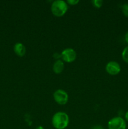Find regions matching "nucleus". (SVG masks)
<instances>
[{"label":"nucleus","mask_w":128,"mask_h":129,"mask_svg":"<svg viewBox=\"0 0 128 129\" xmlns=\"http://www.w3.org/2000/svg\"><path fill=\"white\" fill-rule=\"evenodd\" d=\"M90 129H104L103 127L101 125H96L93 126Z\"/></svg>","instance_id":"nucleus-13"},{"label":"nucleus","mask_w":128,"mask_h":129,"mask_svg":"<svg viewBox=\"0 0 128 129\" xmlns=\"http://www.w3.org/2000/svg\"><path fill=\"white\" fill-rule=\"evenodd\" d=\"M64 69V62L62 60H56L53 66V71L55 74H60Z\"/></svg>","instance_id":"nucleus-8"},{"label":"nucleus","mask_w":128,"mask_h":129,"mask_svg":"<svg viewBox=\"0 0 128 129\" xmlns=\"http://www.w3.org/2000/svg\"><path fill=\"white\" fill-rule=\"evenodd\" d=\"M122 12L125 17L128 18V3H124L122 6Z\"/></svg>","instance_id":"nucleus-11"},{"label":"nucleus","mask_w":128,"mask_h":129,"mask_svg":"<svg viewBox=\"0 0 128 129\" xmlns=\"http://www.w3.org/2000/svg\"><path fill=\"white\" fill-rule=\"evenodd\" d=\"M79 0H68L67 1V3L69 4L70 5H75L77 3H79Z\"/></svg>","instance_id":"nucleus-12"},{"label":"nucleus","mask_w":128,"mask_h":129,"mask_svg":"<svg viewBox=\"0 0 128 129\" xmlns=\"http://www.w3.org/2000/svg\"><path fill=\"white\" fill-rule=\"evenodd\" d=\"M92 3L93 6H95L97 8H99L101 7L103 5V1L102 0H92L91 1Z\"/></svg>","instance_id":"nucleus-10"},{"label":"nucleus","mask_w":128,"mask_h":129,"mask_svg":"<svg viewBox=\"0 0 128 129\" xmlns=\"http://www.w3.org/2000/svg\"><path fill=\"white\" fill-rule=\"evenodd\" d=\"M60 57L63 61L65 62H72L76 59L77 53L74 49L72 48H67L61 52Z\"/></svg>","instance_id":"nucleus-5"},{"label":"nucleus","mask_w":128,"mask_h":129,"mask_svg":"<svg viewBox=\"0 0 128 129\" xmlns=\"http://www.w3.org/2000/svg\"><path fill=\"white\" fill-rule=\"evenodd\" d=\"M127 103H128V100H127Z\"/></svg>","instance_id":"nucleus-17"},{"label":"nucleus","mask_w":128,"mask_h":129,"mask_svg":"<svg viewBox=\"0 0 128 129\" xmlns=\"http://www.w3.org/2000/svg\"><path fill=\"white\" fill-rule=\"evenodd\" d=\"M120 66L115 61H110L105 66V70L110 75L115 76L120 72Z\"/></svg>","instance_id":"nucleus-6"},{"label":"nucleus","mask_w":128,"mask_h":129,"mask_svg":"<svg viewBox=\"0 0 128 129\" xmlns=\"http://www.w3.org/2000/svg\"><path fill=\"white\" fill-rule=\"evenodd\" d=\"M124 117H125V120L127 121L128 122V111H127L125 113V115H124Z\"/></svg>","instance_id":"nucleus-15"},{"label":"nucleus","mask_w":128,"mask_h":129,"mask_svg":"<svg viewBox=\"0 0 128 129\" xmlns=\"http://www.w3.org/2000/svg\"><path fill=\"white\" fill-rule=\"evenodd\" d=\"M51 123L55 128L65 129L69 123V117L65 112H57L53 116Z\"/></svg>","instance_id":"nucleus-1"},{"label":"nucleus","mask_w":128,"mask_h":129,"mask_svg":"<svg viewBox=\"0 0 128 129\" xmlns=\"http://www.w3.org/2000/svg\"><path fill=\"white\" fill-rule=\"evenodd\" d=\"M107 126L109 129H125L126 122L121 117H115L108 122Z\"/></svg>","instance_id":"nucleus-3"},{"label":"nucleus","mask_w":128,"mask_h":129,"mask_svg":"<svg viewBox=\"0 0 128 129\" xmlns=\"http://www.w3.org/2000/svg\"><path fill=\"white\" fill-rule=\"evenodd\" d=\"M69 9L68 4L63 0H56L52 3L51 11L53 15L57 17L63 16Z\"/></svg>","instance_id":"nucleus-2"},{"label":"nucleus","mask_w":128,"mask_h":129,"mask_svg":"<svg viewBox=\"0 0 128 129\" xmlns=\"http://www.w3.org/2000/svg\"><path fill=\"white\" fill-rule=\"evenodd\" d=\"M124 39H125V42L128 44V31L125 34V36H124Z\"/></svg>","instance_id":"nucleus-14"},{"label":"nucleus","mask_w":128,"mask_h":129,"mask_svg":"<svg viewBox=\"0 0 128 129\" xmlns=\"http://www.w3.org/2000/svg\"><path fill=\"white\" fill-rule=\"evenodd\" d=\"M122 58L125 62L128 64V46L125 47L122 52Z\"/></svg>","instance_id":"nucleus-9"},{"label":"nucleus","mask_w":128,"mask_h":129,"mask_svg":"<svg viewBox=\"0 0 128 129\" xmlns=\"http://www.w3.org/2000/svg\"><path fill=\"white\" fill-rule=\"evenodd\" d=\"M36 129H44V128L42 127V126H39V127H38Z\"/></svg>","instance_id":"nucleus-16"},{"label":"nucleus","mask_w":128,"mask_h":129,"mask_svg":"<svg viewBox=\"0 0 128 129\" xmlns=\"http://www.w3.org/2000/svg\"><path fill=\"white\" fill-rule=\"evenodd\" d=\"M53 98L55 102L60 105H64L67 104L69 101L68 93L63 89H59L55 91L53 93Z\"/></svg>","instance_id":"nucleus-4"},{"label":"nucleus","mask_w":128,"mask_h":129,"mask_svg":"<svg viewBox=\"0 0 128 129\" xmlns=\"http://www.w3.org/2000/svg\"><path fill=\"white\" fill-rule=\"evenodd\" d=\"M14 52L19 57H23L26 53V48L22 43L18 42L14 45Z\"/></svg>","instance_id":"nucleus-7"}]
</instances>
